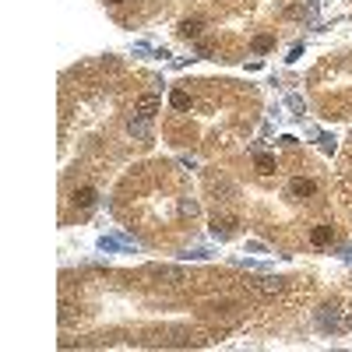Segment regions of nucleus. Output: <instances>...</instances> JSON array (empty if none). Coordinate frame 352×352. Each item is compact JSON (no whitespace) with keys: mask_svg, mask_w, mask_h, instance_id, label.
<instances>
[{"mask_svg":"<svg viewBox=\"0 0 352 352\" xmlns=\"http://www.w3.org/2000/svg\"><path fill=\"white\" fill-rule=\"evenodd\" d=\"M310 240H314V247H324V243H331V225H317V229L310 232Z\"/></svg>","mask_w":352,"mask_h":352,"instance_id":"0eeeda50","label":"nucleus"},{"mask_svg":"<svg viewBox=\"0 0 352 352\" xmlns=\"http://www.w3.org/2000/svg\"><path fill=\"white\" fill-rule=\"evenodd\" d=\"M159 106H162V102H159V95H151V92H148V95H141L138 102H134V116H141V120H151V116L159 113Z\"/></svg>","mask_w":352,"mask_h":352,"instance_id":"f257e3e1","label":"nucleus"},{"mask_svg":"<svg viewBox=\"0 0 352 352\" xmlns=\"http://www.w3.org/2000/svg\"><path fill=\"white\" fill-rule=\"evenodd\" d=\"M201 28H205V21H201V18H187V21H180V35H187V39H190V35H198Z\"/></svg>","mask_w":352,"mask_h":352,"instance_id":"39448f33","label":"nucleus"},{"mask_svg":"<svg viewBox=\"0 0 352 352\" xmlns=\"http://www.w3.org/2000/svg\"><path fill=\"white\" fill-rule=\"evenodd\" d=\"M169 102H173L176 109H190V95H187V92H173V95H169Z\"/></svg>","mask_w":352,"mask_h":352,"instance_id":"9b49d317","label":"nucleus"},{"mask_svg":"<svg viewBox=\"0 0 352 352\" xmlns=\"http://www.w3.org/2000/svg\"><path fill=\"white\" fill-rule=\"evenodd\" d=\"M180 215H183V218H187V215L194 218V215H198V205H194V201H183V205H180Z\"/></svg>","mask_w":352,"mask_h":352,"instance_id":"ddd939ff","label":"nucleus"},{"mask_svg":"<svg viewBox=\"0 0 352 352\" xmlns=\"http://www.w3.org/2000/svg\"><path fill=\"white\" fill-rule=\"evenodd\" d=\"M95 198H99L95 187H81V190H74V205H77V208H92Z\"/></svg>","mask_w":352,"mask_h":352,"instance_id":"7ed1b4c3","label":"nucleus"},{"mask_svg":"<svg viewBox=\"0 0 352 352\" xmlns=\"http://www.w3.org/2000/svg\"><path fill=\"white\" fill-rule=\"evenodd\" d=\"M257 289H261V292H279L282 279H261V282H257Z\"/></svg>","mask_w":352,"mask_h":352,"instance_id":"f8f14e48","label":"nucleus"},{"mask_svg":"<svg viewBox=\"0 0 352 352\" xmlns=\"http://www.w3.org/2000/svg\"><path fill=\"white\" fill-rule=\"evenodd\" d=\"M289 190H292V198H314V194H317V183H314V180L296 176V180L289 183Z\"/></svg>","mask_w":352,"mask_h":352,"instance_id":"f03ea898","label":"nucleus"},{"mask_svg":"<svg viewBox=\"0 0 352 352\" xmlns=\"http://www.w3.org/2000/svg\"><path fill=\"white\" fill-rule=\"evenodd\" d=\"M211 310H215V314H229V310H236V303H229V299H222V303H215Z\"/></svg>","mask_w":352,"mask_h":352,"instance_id":"4468645a","label":"nucleus"},{"mask_svg":"<svg viewBox=\"0 0 352 352\" xmlns=\"http://www.w3.org/2000/svg\"><path fill=\"white\" fill-rule=\"evenodd\" d=\"M271 46H275V39H271V35H257V39H254V53H268Z\"/></svg>","mask_w":352,"mask_h":352,"instance_id":"9d476101","label":"nucleus"},{"mask_svg":"<svg viewBox=\"0 0 352 352\" xmlns=\"http://www.w3.org/2000/svg\"><path fill=\"white\" fill-rule=\"evenodd\" d=\"M109 4H124V0H109Z\"/></svg>","mask_w":352,"mask_h":352,"instance_id":"2eb2a0df","label":"nucleus"},{"mask_svg":"<svg viewBox=\"0 0 352 352\" xmlns=\"http://www.w3.org/2000/svg\"><path fill=\"white\" fill-rule=\"evenodd\" d=\"M211 232L215 236H232L236 232V218H215L211 222Z\"/></svg>","mask_w":352,"mask_h":352,"instance_id":"20e7f679","label":"nucleus"},{"mask_svg":"<svg viewBox=\"0 0 352 352\" xmlns=\"http://www.w3.org/2000/svg\"><path fill=\"white\" fill-rule=\"evenodd\" d=\"M254 166H257V173H261V176H271V173H275V159H271V155H257V159H254Z\"/></svg>","mask_w":352,"mask_h":352,"instance_id":"423d86ee","label":"nucleus"},{"mask_svg":"<svg viewBox=\"0 0 352 352\" xmlns=\"http://www.w3.org/2000/svg\"><path fill=\"white\" fill-rule=\"evenodd\" d=\"M148 124H151V120H141V116H134V120H131V134H134L138 141H144V138H148Z\"/></svg>","mask_w":352,"mask_h":352,"instance_id":"6e6552de","label":"nucleus"},{"mask_svg":"<svg viewBox=\"0 0 352 352\" xmlns=\"http://www.w3.org/2000/svg\"><path fill=\"white\" fill-rule=\"evenodd\" d=\"M151 275H155V279H173V282L183 279V271H180V268H151Z\"/></svg>","mask_w":352,"mask_h":352,"instance_id":"1a4fd4ad","label":"nucleus"}]
</instances>
